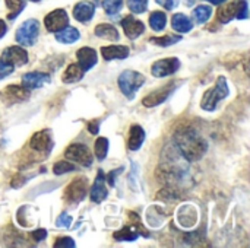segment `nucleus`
<instances>
[{
	"label": "nucleus",
	"instance_id": "nucleus-39",
	"mask_svg": "<svg viewBox=\"0 0 250 248\" xmlns=\"http://www.w3.org/2000/svg\"><path fill=\"white\" fill-rule=\"evenodd\" d=\"M160 6H163V7H166L167 10H173L174 7H177L179 6V3H180V0H155Z\"/></svg>",
	"mask_w": 250,
	"mask_h": 248
},
{
	"label": "nucleus",
	"instance_id": "nucleus-44",
	"mask_svg": "<svg viewBox=\"0 0 250 248\" xmlns=\"http://www.w3.org/2000/svg\"><path fill=\"white\" fill-rule=\"evenodd\" d=\"M195 0H188V4H190V3H193Z\"/></svg>",
	"mask_w": 250,
	"mask_h": 248
},
{
	"label": "nucleus",
	"instance_id": "nucleus-38",
	"mask_svg": "<svg viewBox=\"0 0 250 248\" xmlns=\"http://www.w3.org/2000/svg\"><path fill=\"white\" fill-rule=\"evenodd\" d=\"M31 238H32L34 241H37V243L44 241V240L47 238V231H45V229H42V228L35 229V231H32V232H31Z\"/></svg>",
	"mask_w": 250,
	"mask_h": 248
},
{
	"label": "nucleus",
	"instance_id": "nucleus-12",
	"mask_svg": "<svg viewBox=\"0 0 250 248\" xmlns=\"http://www.w3.org/2000/svg\"><path fill=\"white\" fill-rule=\"evenodd\" d=\"M1 58L13 67H21V66L26 64L29 60L28 53L22 47H18V45L7 47L1 54Z\"/></svg>",
	"mask_w": 250,
	"mask_h": 248
},
{
	"label": "nucleus",
	"instance_id": "nucleus-31",
	"mask_svg": "<svg viewBox=\"0 0 250 248\" xmlns=\"http://www.w3.org/2000/svg\"><path fill=\"white\" fill-rule=\"evenodd\" d=\"M72 171H76V167H75V164H72L70 161H59V162L54 164V167H53V172H54L56 175L67 174V172H72Z\"/></svg>",
	"mask_w": 250,
	"mask_h": 248
},
{
	"label": "nucleus",
	"instance_id": "nucleus-27",
	"mask_svg": "<svg viewBox=\"0 0 250 248\" xmlns=\"http://www.w3.org/2000/svg\"><path fill=\"white\" fill-rule=\"evenodd\" d=\"M211 15H212V7L208 4H201L193 10V18L196 19L198 23H205L211 18Z\"/></svg>",
	"mask_w": 250,
	"mask_h": 248
},
{
	"label": "nucleus",
	"instance_id": "nucleus-26",
	"mask_svg": "<svg viewBox=\"0 0 250 248\" xmlns=\"http://www.w3.org/2000/svg\"><path fill=\"white\" fill-rule=\"evenodd\" d=\"M149 25L154 31H163L167 25V16L164 12L155 10L149 15Z\"/></svg>",
	"mask_w": 250,
	"mask_h": 248
},
{
	"label": "nucleus",
	"instance_id": "nucleus-3",
	"mask_svg": "<svg viewBox=\"0 0 250 248\" xmlns=\"http://www.w3.org/2000/svg\"><path fill=\"white\" fill-rule=\"evenodd\" d=\"M117 82H119V88L122 89L125 96L129 99H133L136 92L139 91V88L145 83V76L135 70H125L119 76Z\"/></svg>",
	"mask_w": 250,
	"mask_h": 248
},
{
	"label": "nucleus",
	"instance_id": "nucleus-34",
	"mask_svg": "<svg viewBox=\"0 0 250 248\" xmlns=\"http://www.w3.org/2000/svg\"><path fill=\"white\" fill-rule=\"evenodd\" d=\"M249 16V4L248 0H237V13L236 18L237 19H248Z\"/></svg>",
	"mask_w": 250,
	"mask_h": 248
},
{
	"label": "nucleus",
	"instance_id": "nucleus-28",
	"mask_svg": "<svg viewBox=\"0 0 250 248\" xmlns=\"http://www.w3.org/2000/svg\"><path fill=\"white\" fill-rule=\"evenodd\" d=\"M6 6L9 9L7 19L13 20L25 7V0H6Z\"/></svg>",
	"mask_w": 250,
	"mask_h": 248
},
{
	"label": "nucleus",
	"instance_id": "nucleus-8",
	"mask_svg": "<svg viewBox=\"0 0 250 248\" xmlns=\"http://www.w3.org/2000/svg\"><path fill=\"white\" fill-rule=\"evenodd\" d=\"M28 98H29V91H26L22 85H9L4 88V91L0 92V99L6 105L23 102Z\"/></svg>",
	"mask_w": 250,
	"mask_h": 248
},
{
	"label": "nucleus",
	"instance_id": "nucleus-19",
	"mask_svg": "<svg viewBox=\"0 0 250 248\" xmlns=\"http://www.w3.org/2000/svg\"><path fill=\"white\" fill-rule=\"evenodd\" d=\"M129 47L126 45H108L101 47V54L105 60H122L129 57Z\"/></svg>",
	"mask_w": 250,
	"mask_h": 248
},
{
	"label": "nucleus",
	"instance_id": "nucleus-25",
	"mask_svg": "<svg viewBox=\"0 0 250 248\" xmlns=\"http://www.w3.org/2000/svg\"><path fill=\"white\" fill-rule=\"evenodd\" d=\"M236 13H237V0L229 3L227 6L220 7L217 16H218V20L221 23H229L233 18H236Z\"/></svg>",
	"mask_w": 250,
	"mask_h": 248
},
{
	"label": "nucleus",
	"instance_id": "nucleus-46",
	"mask_svg": "<svg viewBox=\"0 0 250 248\" xmlns=\"http://www.w3.org/2000/svg\"><path fill=\"white\" fill-rule=\"evenodd\" d=\"M95 1H98V0H95Z\"/></svg>",
	"mask_w": 250,
	"mask_h": 248
},
{
	"label": "nucleus",
	"instance_id": "nucleus-42",
	"mask_svg": "<svg viewBox=\"0 0 250 248\" xmlns=\"http://www.w3.org/2000/svg\"><path fill=\"white\" fill-rule=\"evenodd\" d=\"M7 32V25L4 23V20L3 19H0V38L1 37H4V34Z\"/></svg>",
	"mask_w": 250,
	"mask_h": 248
},
{
	"label": "nucleus",
	"instance_id": "nucleus-40",
	"mask_svg": "<svg viewBox=\"0 0 250 248\" xmlns=\"http://www.w3.org/2000/svg\"><path fill=\"white\" fill-rule=\"evenodd\" d=\"M122 171H123V168H117V170H114V171H110V174H108V177H107V184H108L110 187H114L116 177H117Z\"/></svg>",
	"mask_w": 250,
	"mask_h": 248
},
{
	"label": "nucleus",
	"instance_id": "nucleus-7",
	"mask_svg": "<svg viewBox=\"0 0 250 248\" xmlns=\"http://www.w3.org/2000/svg\"><path fill=\"white\" fill-rule=\"evenodd\" d=\"M180 60L177 57H168V58H163L158 60L152 64L151 67V73L155 77H166L170 75H174L179 69H180Z\"/></svg>",
	"mask_w": 250,
	"mask_h": 248
},
{
	"label": "nucleus",
	"instance_id": "nucleus-32",
	"mask_svg": "<svg viewBox=\"0 0 250 248\" xmlns=\"http://www.w3.org/2000/svg\"><path fill=\"white\" fill-rule=\"evenodd\" d=\"M123 6V0H103V7L108 15H116Z\"/></svg>",
	"mask_w": 250,
	"mask_h": 248
},
{
	"label": "nucleus",
	"instance_id": "nucleus-5",
	"mask_svg": "<svg viewBox=\"0 0 250 248\" xmlns=\"http://www.w3.org/2000/svg\"><path fill=\"white\" fill-rule=\"evenodd\" d=\"M88 191V180L85 177L75 178L64 191V200L69 203H79L85 199Z\"/></svg>",
	"mask_w": 250,
	"mask_h": 248
},
{
	"label": "nucleus",
	"instance_id": "nucleus-35",
	"mask_svg": "<svg viewBox=\"0 0 250 248\" xmlns=\"http://www.w3.org/2000/svg\"><path fill=\"white\" fill-rule=\"evenodd\" d=\"M54 247L56 248H62V247L73 248V247H76V244H75V241H73L70 237H60V238H57V240H56V243H54Z\"/></svg>",
	"mask_w": 250,
	"mask_h": 248
},
{
	"label": "nucleus",
	"instance_id": "nucleus-18",
	"mask_svg": "<svg viewBox=\"0 0 250 248\" xmlns=\"http://www.w3.org/2000/svg\"><path fill=\"white\" fill-rule=\"evenodd\" d=\"M177 221H179L180 227H183L186 229H190L198 222V212H196V209L193 206H190V205L182 206L179 209V212H177Z\"/></svg>",
	"mask_w": 250,
	"mask_h": 248
},
{
	"label": "nucleus",
	"instance_id": "nucleus-10",
	"mask_svg": "<svg viewBox=\"0 0 250 248\" xmlns=\"http://www.w3.org/2000/svg\"><path fill=\"white\" fill-rule=\"evenodd\" d=\"M44 25L47 28V31L50 32H59L63 28H66L69 25V16L66 13V10L63 9H56L53 12H50L45 18H44Z\"/></svg>",
	"mask_w": 250,
	"mask_h": 248
},
{
	"label": "nucleus",
	"instance_id": "nucleus-16",
	"mask_svg": "<svg viewBox=\"0 0 250 248\" xmlns=\"http://www.w3.org/2000/svg\"><path fill=\"white\" fill-rule=\"evenodd\" d=\"M76 58H78V64L85 72L91 70L97 64V61H98L97 51L94 48H91V47H82V48H79L78 53H76Z\"/></svg>",
	"mask_w": 250,
	"mask_h": 248
},
{
	"label": "nucleus",
	"instance_id": "nucleus-2",
	"mask_svg": "<svg viewBox=\"0 0 250 248\" xmlns=\"http://www.w3.org/2000/svg\"><path fill=\"white\" fill-rule=\"evenodd\" d=\"M230 94L229 91V83H227V79L224 76H220L215 86H212L211 89H208L204 96H202V101H201V107L205 110V111H214L218 105V102L224 98H227Z\"/></svg>",
	"mask_w": 250,
	"mask_h": 248
},
{
	"label": "nucleus",
	"instance_id": "nucleus-11",
	"mask_svg": "<svg viewBox=\"0 0 250 248\" xmlns=\"http://www.w3.org/2000/svg\"><path fill=\"white\" fill-rule=\"evenodd\" d=\"M29 148L40 152V153H45L48 155L53 149V137H51V132L48 129L37 132L29 142Z\"/></svg>",
	"mask_w": 250,
	"mask_h": 248
},
{
	"label": "nucleus",
	"instance_id": "nucleus-45",
	"mask_svg": "<svg viewBox=\"0 0 250 248\" xmlns=\"http://www.w3.org/2000/svg\"><path fill=\"white\" fill-rule=\"evenodd\" d=\"M31 1H40V0H31Z\"/></svg>",
	"mask_w": 250,
	"mask_h": 248
},
{
	"label": "nucleus",
	"instance_id": "nucleus-29",
	"mask_svg": "<svg viewBox=\"0 0 250 248\" xmlns=\"http://www.w3.org/2000/svg\"><path fill=\"white\" fill-rule=\"evenodd\" d=\"M180 39H182V35H164V37H152V38H149V41L152 44H157V45H161V47L173 45V44L179 42Z\"/></svg>",
	"mask_w": 250,
	"mask_h": 248
},
{
	"label": "nucleus",
	"instance_id": "nucleus-24",
	"mask_svg": "<svg viewBox=\"0 0 250 248\" xmlns=\"http://www.w3.org/2000/svg\"><path fill=\"white\" fill-rule=\"evenodd\" d=\"M79 37H81L79 31L72 26H66L62 31L56 32V39L62 44H72V42L78 41Z\"/></svg>",
	"mask_w": 250,
	"mask_h": 248
},
{
	"label": "nucleus",
	"instance_id": "nucleus-41",
	"mask_svg": "<svg viewBox=\"0 0 250 248\" xmlns=\"http://www.w3.org/2000/svg\"><path fill=\"white\" fill-rule=\"evenodd\" d=\"M88 130L92 133V134H98V132H100V123L98 121H89L88 123Z\"/></svg>",
	"mask_w": 250,
	"mask_h": 248
},
{
	"label": "nucleus",
	"instance_id": "nucleus-17",
	"mask_svg": "<svg viewBox=\"0 0 250 248\" xmlns=\"http://www.w3.org/2000/svg\"><path fill=\"white\" fill-rule=\"evenodd\" d=\"M91 200L94 203H101L103 200L107 199L108 196V191H107V187H105V180H104V172L103 170L98 171L97 177H95V181L92 184V189H91Z\"/></svg>",
	"mask_w": 250,
	"mask_h": 248
},
{
	"label": "nucleus",
	"instance_id": "nucleus-30",
	"mask_svg": "<svg viewBox=\"0 0 250 248\" xmlns=\"http://www.w3.org/2000/svg\"><path fill=\"white\" fill-rule=\"evenodd\" d=\"M108 153V139L105 137H98L95 140V156L98 161H104Z\"/></svg>",
	"mask_w": 250,
	"mask_h": 248
},
{
	"label": "nucleus",
	"instance_id": "nucleus-20",
	"mask_svg": "<svg viewBox=\"0 0 250 248\" xmlns=\"http://www.w3.org/2000/svg\"><path fill=\"white\" fill-rule=\"evenodd\" d=\"M145 130L139 126V124H133L129 130V140H127V146L130 151H138L144 142H145Z\"/></svg>",
	"mask_w": 250,
	"mask_h": 248
},
{
	"label": "nucleus",
	"instance_id": "nucleus-22",
	"mask_svg": "<svg viewBox=\"0 0 250 248\" xmlns=\"http://www.w3.org/2000/svg\"><path fill=\"white\" fill-rule=\"evenodd\" d=\"M83 75H85V70H83L78 63H72V64H69L67 69L64 70L62 80H63L64 83H76V82H79V80L83 77Z\"/></svg>",
	"mask_w": 250,
	"mask_h": 248
},
{
	"label": "nucleus",
	"instance_id": "nucleus-33",
	"mask_svg": "<svg viewBox=\"0 0 250 248\" xmlns=\"http://www.w3.org/2000/svg\"><path fill=\"white\" fill-rule=\"evenodd\" d=\"M127 7L133 13H144L148 7V0H127Z\"/></svg>",
	"mask_w": 250,
	"mask_h": 248
},
{
	"label": "nucleus",
	"instance_id": "nucleus-13",
	"mask_svg": "<svg viewBox=\"0 0 250 248\" xmlns=\"http://www.w3.org/2000/svg\"><path fill=\"white\" fill-rule=\"evenodd\" d=\"M50 75L44 73V72H29L25 73L22 76L21 85L26 89V91H32V89H38L41 86H44L45 83L50 82Z\"/></svg>",
	"mask_w": 250,
	"mask_h": 248
},
{
	"label": "nucleus",
	"instance_id": "nucleus-1",
	"mask_svg": "<svg viewBox=\"0 0 250 248\" xmlns=\"http://www.w3.org/2000/svg\"><path fill=\"white\" fill-rule=\"evenodd\" d=\"M174 142L182 156L189 162L202 159L208 149V145L204 137H201L190 127H182L180 130H177L174 134Z\"/></svg>",
	"mask_w": 250,
	"mask_h": 248
},
{
	"label": "nucleus",
	"instance_id": "nucleus-23",
	"mask_svg": "<svg viewBox=\"0 0 250 248\" xmlns=\"http://www.w3.org/2000/svg\"><path fill=\"white\" fill-rule=\"evenodd\" d=\"M95 35L100 37V38H104V39H110V41H119V38H120L119 31L110 23L97 25L95 26Z\"/></svg>",
	"mask_w": 250,
	"mask_h": 248
},
{
	"label": "nucleus",
	"instance_id": "nucleus-4",
	"mask_svg": "<svg viewBox=\"0 0 250 248\" xmlns=\"http://www.w3.org/2000/svg\"><path fill=\"white\" fill-rule=\"evenodd\" d=\"M16 42L25 47H31L40 37V22L37 19H28L16 29Z\"/></svg>",
	"mask_w": 250,
	"mask_h": 248
},
{
	"label": "nucleus",
	"instance_id": "nucleus-14",
	"mask_svg": "<svg viewBox=\"0 0 250 248\" xmlns=\"http://www.w3.org/2000/svg\"><path fill=\"white\" fill-rule=\"evenodd\" d=\"M122 26H123L125 34H126V37L129 39H136L145 31V23L141 22V20H138L132 15H129V16H126V18L122 19Z\"/></svg>",
	"mask_w": 250,
	"mask_h": 248
},
{
	"label": "nucleus",
	"instance_id": "nucleus-15",
	"mask_svg": "<svg viewBox=\"0 0 250 248\" xmlns=\"http://www.w3.org/2000/svg\"><path fill=\"white\" fill-rule=\"evenodd\" d=\"M94 13H95V4L88 0H82L79 3H76L73 7L75 19L82 23H88L94 18Z\"/></svg>",
	"mask_w": 250,
	"mask_h": 248
},
{
	"label": "nucleus",
	"instance_id": "nucleus-21",
	"mask_svg": "<svg viewBox=\"0 0 250 248\" xmlns=\"http://www.w3.org/2000/svg\"><path fill=\"white\" fill-rule=\"evenodd\" d=\"M171 26H173V29L177 31L179 34H186V32L192 31L193 23H192V20H190L185 13H176V15L171 18Z\"/></svg>",
	"mask_w": 250,
	"mask_h": 248
},
{
	"label": "nucleus",
	"instance_id": "nucleus-36",
	"mask_svg": "<svg viewBox=\"0 0 250 248\" xmlns=\"http://www.w3.org/2000/svg\"><path fill=\"white\" fill-rule=\"evenodd\" d=\"M70 225H72V216L67 213H62L56 221V227L59 228H69Z\"/></svg>",
	"mask_w": 250,
	"mask_h": 248
},
{
	"label": "nucleus",
	"instance_id": "nucleus-9",
	"mask_svg": "<svg viewBox=\"0 0 250 248\" xmlns=\"http://www.w3.org/2000/svg\"><path fill=\"white\" fill-rule=\"evenodd\" d=\"M177 86V82H170L168 85H164L163 88L151 92L149 95H146L144 99H142V104L148 108H152V107H157L160 104H163L176 89Z\"/></svg>",
	"mask_w": 250,
	"mask_h": 248
},
{
	"label": "nucleus",
	"instance_id": "nucleus-6",
	"mask_svg": "<svg viewBox=\"0 0 250 248\" xmlns=\"http://www.w3.org/2000/svg\"><path fill=\"white\" fill-rule=\"evenodd\" d=\"M64 156H66V159L76 162L82 167H91L92 165V153L85 145H79V143L70 145L66 149Z\"/></svg>",
	"mask_w": 250,
	"mask_h": 248
},
{
	"label": "nucleus",
	"instance_id": "nucleus-37",
	"mask_svg": "<svg viewBox=\"0 0 250 248\" xmlns=\"http://www.w3.org/2000/svg\"><path fill=\"white\" fill-rule=\"evenodd\" d=\"M13 70H15V67L10 66L9 63H6V61L0 57V79L9 76L10 73H13Z\"/></svg>",
	"mask_w": 250,
	"mask_h": 248
},
{
	"label": "nucleus",
	"instance_id": "nucleus-43",
	"mask_svg": "<svg viewBox=\"0 0 250 248\" xmlns=\"http://www.w3.org/2000/svg\"><path fill=\"white\" fill-rule=\"evenodd\" d=\"M209 3H212V4H221V3H224V1H227V0H208Z\"/></svg>",
	"mask_w": 250,
	"mask_h": 248
}]
</instances>
